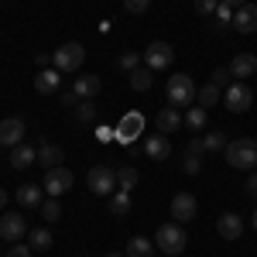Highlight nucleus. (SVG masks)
<instances>
[{"instance_id": "obj_3", "label": "nucleus", "mask_w": 257, "mask_h": 257, "mask_svg": "<svg viewBox=\"0 0 257 257\" xmlns=\"http://www.w3.org/2000/svg\"><path fill=\"white\" fill-rule=\"evenodd\" d=\"M185 243H189V233L182 230V223H175V219L172 223H161L158 233H155V247L168 257H178L185 250Z\"/></svg>"}, {"instance_id": "obj_2", "label": "nucleus", "mask_w": 257, "mask_h": 257, "mask_svg": "<svg viewBox=\"0 0 257 257\" xmlns=\"http://www.w3.org/2000/svg\"><path fill=\"white\" fill-rule=\"evenodd\" d=\"M165 93H168V103L182 110V106H196L199 86L192 82V76H185V72H175V76H168V86H165Z\"/></svg>"}, {"instance_id": "obj_11", "label": "nucleus", "mask_w": 257, "mask_h": 257, "mask_svg": "<svg viewBox=\"0 0 257 257\" xmlns=\"http://www.w3.org/2000/svg\"><path fill=\"white\" fill-rule=\"evenodd\" d=\"M21 141H24V120L21 117L0 120V148H18Z\"/></svg>"}, {"instance_id": "obj_36", "label": "nucleus", "mask_w": 257, "mask_h": 257, "mask_svg": "<svg viewBox=\"0 0 257 257\" xmlns=\"http://www.w3.org/2000/svg\"><path fill=\"white\" fill-rule=\"evenodd\" d=\"M151 7V0H123V11L127 14H144Z\"/></svg>"}, {"instance_id": "obj_7", "label": "nucleus", "mask_w": 257, "mask_h": 257, "mask_svg": "<svg viewBox=\"0 0 257 257\" xmlns=\"http://www.w3.org/2000/svg\"><path fill=\"white\" fill-rule=\"evenodd\" d=\"M250 103H254V89H250L247 82H230V86L223 89V106H226L230 113H247Z\"/></svg>"}, {"instance_id": "obj_22", "label": "nucleus", "mask_w": 257, "mask_h": 257, "mask_svg": "<svg viewBox=\"0 0 257 257\" xmlns=\"http://www.w3.org/2000/svg\"><path fill=\"white\" fill-rule=\"evenodd\" d=\"M127 257H155V243L148 237H131L127 240Z\"/></svg>"}, {"instance_id": "obj_4", "label": "nucleus", "mask_w": 257, "mask_h": 257, "mask_svg": "<svg viewBox=\"0 0 257 257\" xmlns=\"http://www.w3.org/2000/svg\"><path fill=\"white\" fill-rule=\"evenodd\" d=\"M82 62H86V48H82L79 41H65V45L55 48V55H52V65L59 72H79Z\"/></svg>"}, {"instance_id": "obj_41", "label": "nucleus", "mask_w": 257, "mask_h": 257, "mask_svg": "<svg viewBox=\"0 0 257 257\" xmlns=\"http://www.w3.org/2000/svg\"><path fill=\"white\" fill-rule=\"evenodd\" d=\"M62 103L76 110V103H79V96H76V89H69V93H62Z\"/></svg>"}, {"instance_id": "obj_37", "label": "nucleus", "mask_w": 257, "mask_h": 257, "mask_svg": "<svg viewBox=\"0 0 257 257\" xmlns=\"http://www.w3.org/2000/svg\"><path fill=\"white\" fill-rule=\"evenodd\" d=\"M185 155H189V158H202V155H206V144H202V138H192V141H189Z\"/></svg>"}, {"instance_id": "obj_40", "label": "nucleus", "mask_w": 257, "mask_h": 257, "mask_svg": "<svg viewBox=\"0 0 257 257\" xmlns=\"http://www.w3.org/2000/svg\"><path fill=\"white\" fill-rule=\"evenodd\" d=\"M199 168H202L199 158H189V155H185V175H199Z\"/></svg>"}, {"instance_id": "obj_5", "label": "nucleus", "mask_w": 257, "mask_h": 257, "mask_svg": "<svg viewBox=\"0 0 257 257\" xmlns=\"http://www.w3.org/2000/svg\"><path fill=\"white\" fill-rule=\"evenodd\" d=\"M86 185H89L93 196H113V189H117V168H110V165H93L89 175H86Z\"/></svg>"}, {"instance_id": "obj_17", "label": "nucleus", "mask_w": 257, "mask_h": 257, "mask_svg": "<svg viewBox=\"0 0 257 257\" xmlns=\"http://www.w3.org/2000/svg\"><path fill=\"white\" fill-rule=\"evenodd\" d=\"M35 161H38V148H31V144H18V148H11V168L24 172V168H31Z\"/></svg>"}, {"instance_id": "obj_42", "label": "nucleus", "mask_w": 257, "mask_h": 257, "mask_svg": "<svg viewBox=\"0 0 257 257\" xmlns=\"http://www.w3.org/2000/svg\"><path fill=\"white\" fill-rule=\"evenodd\" d=\"M247 196H250V199H257V172H254L250 178H247Z\"/></svg>"}, {"instance_id": "obj_13", "label": "nucleus", "mask_w": 257, "mask_h": 257, "mask_svg": "<svg viewBox=\"0 0 257 257\" xmlns=\"http://www.w3.org/2000/svg\"><path fill=\"white\" fill-rule=\"evenodd\" d=\"M216 233L223 240H240V237H243V219H240V213H219Z\"/></svg>"}, {"instance_id": "obj_47", "label": "nucleus", "mask_w": 257, "mask_h": 257, "mask_svg": "<svg viewBox=\"0 0 257 257\" xmlns=\"http://www.w3.org/2000/svg\"><path fill=\"white\" fill-rule=\"evenodd\" d=\"M0 257H7V254H0Z\"/></svg>"}, {"instance_id": "obj_28", "label": "nucleus", "mask_w": 257, "mask_h": 257, "mask_svg": "<svg viewBox=\"0 0 257 257\" xmlns=\"http://www.w3.org/2000/svg\"><path fill=\"white\" fill-rule=\"evenodd\" d=\"M196 99H199V106H206V110H209L213 103H219V99H223V89H219V86H213V82H206V86L199 89Z\"/></svg>"}, {"instance_id": "obj_23", "label": "nucleus", "mask_w": 257, "mask_h": 257, "mask_svg": "<svg viewBox=\"0 0 257 257\" xmlns=\"http://www.w3.org/2000/svg\"><path fill=\"white\" fill-rule=\"evenodd\" d=\"M151 82H155V76H151V69H148V65H141V69L131 72V89H134V93H148V89H151Z\"/></svg>"}, {"instance_id": "obj_27", "label": "nucleus", "mask_w": 257, "mask_h": 257, "mask_svg": "<svg viewBox=\"0 0 257 257\" xmlns=\"http://www.w3.org/2000/svg\"><path fill=\"white\" fill-rule=\"evenodd\" d=\"M110 213H113V216H127V213H131V192H123V189L113 192V196H110Z\"/></svg>"}, {"instance_id": "obj_18", "label": "nucleus", "mask_w": 257, "mask_h": 257, "mask_svg": "<svg viewBox=\"0 0 257 257\" xmlns=\"http://www.w3.org/2000/svg\"><path fill=\"white\" fill-rule=\"evenodd\" d=\"M18 202L24 206V209H38L41 202H45V189H41L38 182H28V185L18 189Z\"/></svg>"}, {"instance_id": "obj_6", "label": "nucleus", "mask_w": 257, "mask_h": 257, "mask_svg": "<svg viewBox=\"0 0 257 257\" xmlns=\"http://www.w3.org/2000/svg\"><path fill=\"white\" fill-rule=\"evenodd\" d=\"M141 55H144V65H148L151 72H165V69H172V62H175V48H172L168 41H151Z\"/></svg>"}, {"instance_id": "obj_19", "label": "nucleus", "mask_w": 257, "mask_h": 257, "mask_svg": "<svg viewBox=\"0 0 257 257\" xmlns=\"http://www.w3.org/2000/svg\"><path fill=\"white\" fill-rule=\"evenodd\" d=\"M155 127H158V134H172V131H178V127H182V113H178V106H165V110H158Z\"/></svg>"}, {"instance_id": "obj_34", "label": "nucleus", "mask_w": 257, "mask_h": 257, "mask_svg": "<svg viewBox=\"0 0 257 257\" xmlns=\"http://www.w3.org/2000/svg\"><path fill=\"white\" fill-rule=\"evenodd\" d=\"M216 28L219 31H223V28H226V24H230V28H233V7H230V4H219L216 7Z\"/></svg>"}, {"instance_id": "obj_35", "label": "nucleus", "mask_w": 257, "mask_h": 257, "mask_svg": "<svg viewBox=\"0 0 257 257\" xmlns=\"http://www.w3.org/2000/svg\"><path fill=\"white\" fill-rule=\"evenodd\" d=\"M209 82H213V86H219V89H223V86H230V65H219Z\"/></svg>"}, {"instance_id": "obj_12", "label": "nucleus", "mask_w": 257, "mask_h": 257, "mask_svg": "<svg viewBox=\"0 0 257 257\" xmlns=\"http://www.w3.org/2000/svg\"><path fill=\"white\" fill-rule=\"evenodd\" d=\"M233 31L240 35H254L257 31V4H243L233 11Z\"/></svg>"}, {"instance_id": "obj_39", "label": "nucleus", "mask_w": 257, "mask_h": 257, "mask_svg": "<svg viewBox=\"0 0 257 257\" xmlns=\"http://www.w3.org/2000/svg\"><path fill=\"white\" fill-rule=\"evenodd\" d=\"M35 250L28 247V243H11V250H7V257H31Z\"/></svg>"}, {"instance_id": "obj_24", "label": "nucleus", "mask_w": 257, "mask_h": 257, "mask_svg": "<svg viewBox=\"0 0 257 257\" xmlns=\"http://www.w3.org/2000/svg\"><path fill=\"white\" fill-rule=\"evenodd\" d=\"M38 213H41V219H45V223H59V219H62V202L55 196H48L38 206Z\"/></svg>"}, {"instance_id": "obj_30", "label": "nucleus", "mask_w": 257, "mask_h": 257, "mask_svg": "<svg viewBox=\"0 0 257 257\" xmlns=\"http://www.w3.org/2000/svg\"><path fill=\"white\" fill-rule=\"evenodd\" d=\"M202 144H206V151H209V155H216V151H226V144H230V141H226L223 131H209V134L202 138Z\"/></svg>"}, {"instance_id": "obj_45", "label": "nucleus", "mask_w": 257, "mask_h": 257, "mask_svg": "<svg viewBox=\"0 0 257 257\" xmlns=\"http://www.w3.org/2000/svg\"><path fill=\"white\" fill-rule=\"evenodd\" d=\"M250 226H254V230H257V213H254V219H250Z\"/></svg>"}, {"instance_id": "obj_44", "label": "nucleus", "mask_w": 257, "mask_h": 257, "mask_svg": "<svg viewBox=\"0 0 257 257\" xmlns=\"http://www.w3.org/2000/svg\"><path fill=\"white\" fill-rule=\"evenodd\" d=\"M7 202H11V196H7V192L0 189V209H7Z\"/></svg>"}, {"instance_id": "obj_15", "label": "nucleus", "mask_w": 257, "mask_h": 257, "mask_svg": "<svg viewBox=\"0 0 257 257\" xmlns=\"http://www.w3.org/2000/svg\"><path fill=\"white\" fill-rule=\"evenodd\" d=\"M230 76H237L240 82L250 79V76H257V55L254 52H240V55H233V62H230Z\"/></svg>"}, {"instance_id": "obj_38", "label": "nucleus", "mask_w": 257, "mask_h": 257, "mask_svg": "<svg viewBox=\"0 0 257 257\" xmlns=\"http://www.w3.org/2000/svg\"><path fill=\"white\" fill-rule=\"evenodd\" d=\"M216 7H219V0H196V14H216Z\"/></svg>"}, {"instance_id": "obj_29", "label": "nucleus", "mask_w": 257, "mask_h": 257, "mask_svg": "<svg viewBox=\"0 0 257 257\" xmlns=\"http://www.w3.org/2000/svg\"><path fill=\"white\" fill-rule=\"evenodd\" d=\"M206 120H209V110H206V106H189V113H185V123H189V127H192V131H202V127H206Z\"/></svg>"}, {"instance_id": "obj_43", "label": "nucleus", "mask_w": 257, "mask_h": 257, "mask_svg": "<svg viewBox=\"0 0 257 257\" xmlns=\"http://www.w3.org/2000/svg\"><path fill=\"white\" fill-rule=\"evenodd\" d=\"M219 4H230V7H243V4H250V0H219Z\"/></svg>"}, {"instance_id": "obj_10", "label": "nucleus", "mask_w": 257, "mask_h": 257, "mask_svg": "<svg viewBox=\"0 0 257 257\" xmlns=\"http://www.w3.org/2000/svg\"><path fill=\"white\" fill-rule=\"evenodd\" d=\"M199 213V202L192 192H175L172 196V216H175V223H189V219H196Z\"/></svg>"}, {"instance_id": "obj_14", "label": "nucleus", "mask_w": 257, "mask_h": 257, "mask_svg": "<svg viewBox=\"0 0 257 257\" xmlns=\"http://www.w3.org/2000/svg\"><path fill=\"white\" fill-rule=\"evenodd\" d=\"M144 155L151 161H165L168 155H172V141H168V134H151V138H144Z\"/></svg>"}, {"instance_id": "obj_25", "label": "nucleus", "mask_w": 257, "mask_h": 257, "mask_svg": "<svg viewBox=\"0 0 257 257\" xmlns=\"http://www.w3.org/2000/svg\"><path fill=\"white\" fill-rule=\"evenodd\" d=\"M138 168H134V165H120L117 168V185L120 189H123V192H131V189H134V185H138Z\"/></svg>"}, {"instance_id": "obj_26", "label": "nucleus", "mask_w": 257, "mask_h": 257, "mask_svg": "<svg viewBox=\"0 0 257 257\" xmlns=\"http://www.w3.org/2000/svg\"><path fill=\"white\" fill-rule=\"evenodd\" d=\"M28 247H31L35 254H45V250L52 247V233H48V230H31V233H28Z\"/></svg>"}, {"instance_id": "obj_16", "label": "nucleus", "mask_w": 257, "mask_h": 257, "mask_svg": "<svg viewBox=\"0 0 257 257\" xmlns=\"http://www.w3.org/2000/svg\"><path fill=\"white\" fill-rule=\"evenodd\" d=\"M62 86V72L52 65V69H41L38 76H35V89H38L41 96H55Z\"/></svg>"}, {"instance_id": "obj_8", "label": "nucleus", "mask_w": 257, "mask_h": 257, "mask_svg": "<svg viewBox=\"0 0 257 257\" xmlns=\"http://www.w3.org/2000/svg\"><path fill=\"white\" fill-rule=\"evenodd\" d=\"M72 182H76V175H72L65 165H59V168H48V172H45L41 189H45V196H55V199H59L62 192H69V189H72Z\"/></svg>"}, {"instance_id": "obj_33", "label": "nucleus", "mask_w": 257, "mask_h": 257, "mask_svg": "<svg viewBox=\"0 0 257 257\" xmlns=\"http://www.w3.org/2000/svg\"><path fill=\"white\" fill-rule=\"evenodd\" d=\"M141 62H144L141 52H123V55L117 59V65L123 69V72H134V69H141Z\"/></svg>"}, {"instance_id": "obj_1", "label": "nucleus", "mask_w": 257, "mask_h": 257, "mask_svg": "<svg viewBox=\"0 0 257 257\" xmlns=\"http://www.w3.org/2000/svg\"><path fill=\"white\" fill-rule=\"evenodd\" d=\"M223 158L230 161V168H240V172H254L257 168V141L254 138H237L226 144Z\"/></svg>"}, {"instance_id": "obj_9", "label": "nucleus", "mask_w": 257, "mask_h": 257, "mask_svg": "<svg viewBox=\"0 0 257 257\" xmlns=\"http://www.w3.org/2000/svg\"><path fill=\"white\" fill-rule=\"evenodd\" d=\"M21 237H28V223L21 213H0V240L18 243Z\"/></svg>"}, {"instance_id": "obj_20", "label": "nucleus", "mask_w": 257, "mask_h": 257, "mask_svg": "<svg viewBox=\"0 0 257 257\" xmlns=\"http://www.w3.org/2000/svg\"><path fill=\"white\" fill-rule=\"evenodd\" d=\"M62 158H65V151H62L59 144H48V141L38 144V165H45V172H48V168H59Z\"/></svg>"}, {"instance_id": "obj_46", "label": "nucleus", "mask_w": 257, "mask_h": 257, "mask_svg": "<svg viewBox=\"0 0 257 257\" xmlns=\"http://www.w3.org/2000/svg\"><path fill=\"white\" fill-rule=\"evenodd\" d=\"M106 257H127V254H106Z\"/></svg>"}, {"instance_id": "obj_31", "label": "nucleus", "mask_w": 257, "mask_h": 257, "mask_svg": "<svg viewBox=\"0 0 257 257\" xmlns=\"http://www.w3.org/2000/svg\"><path fill=\"white\" fill-rule=\"evenodd\" d=\"M76 120H79V123H93V120H96L93 99H79V103H76Z\"/></svg>"}, {"instance_id": "obj_21", "label": "nucleus", "mask_w": 257, "mask_h": 257, "mask_svg": "<svg viewBox=\"0 0 257 257\" xmlns=\"http://www.w3.org/2000/svg\"><path fill=\"white\" fill-rule=\"evenodd\" d=\"M72 89H76V96H79V99H93L99 89H103V82H99V76H79Z\"/></svg>"}, {"instance_id": "obj_32", "label": "nucleus", "mask_w": 257, "mask_h": 257, "mask_svg": "<svg viewBox=\"0 0 257 257\" xmlns=\"http://www.w3.org/2000/svg\"><path fill=\"white\" fill-rule=\"evenodd\" d=\"M138 127H141V117H138V113H131V117L120 123V141H134V138H138Z\"/></svg>"}]
</instances>
